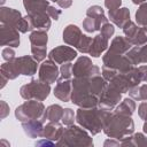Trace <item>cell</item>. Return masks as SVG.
<instances>
[{"label":"cell","mask_w":147,"mask_h":147,"mask_svg":"<svg viewBox=\"0 0 147 147\" xmlns=\"http://www.w3.org/2000/svg\"><path fill=\"white\" fill-rule=\"evenodd\" d=\"M110 116L109 110L102 108H80L76 113V121L92 134H96L103 130Z\"/></svg>","instance_id":"6da1fadb"},{"label":"cell","mask_w":147,"mask_h":147,"mask_svg":"<svg viewBox=\"0 0 147 147\" xmlns=\"http://www.w3.org/2000/svg\"><path fill=\"white\" fill-rule=\"evenodd\" d=\"M38 62L29 55L15 57L11 61H6L1 64L0 74L1 76L9 79H15L18 75L33 76L37 72Z\"/></svg>","instance_id":"7a4b0ae2"},{"label":"cell","mask_w":147,"mask_h":147,"mask_svg":"<svg viewBox=\"0 0 147 147\" xmlns=\"http://www.w3.org/2000/svg\"><path fill=\"white\" fill-rule=\"evenodd\" d=\"M134 130L133 121L130 116L111 114L106 126L103 127L105 133L113 139H123L130 136Z\"/></svg>","instance_id":"3957f363"},{"label":"cell","mask_w":147,"mask_h":147,"mask_svg":"<svg viewBox=\"0 0 147 147\" xmlns=\"http://www.w3.org/2000/svg\"><path fill=\"white\" fill-rule=\"evenodd\" d=\"M62 146H93L91 137L80 127L75 125H69L64 129L62 137L56 142Z\"/></svg>","instance_id":"277c9868"},{"label":"cell","mask_w":147,"mask_h":147,"mask_svg":"<svg viewBox=\"0 0 147 147\" xmlns=\"http://www.w3.org/2000/svg\"><path fill=\"white\" fill-rule=\"evenodd\" d=\"M44 113H45V107L41 101L28 100L16 108L15 116L21 123H24V122L32 121V119L42 121Z\"/></svg>","instance_id":"5b68a950"},{"label":"cell","mask_w":147,"mask_h":147,"mask_svg":"<svg viewBox=\"0 0 147 147\" xmlns=\"http://www.w3.org/2000/svg\"><path fill=\"white\" fill-rule=\"evenodd\" d=\"M51 91V86L47 83L41 82L40 79H33L29 84H25L21 87L20 94L25 100H38L44 101Z\"/></svg>","instance_id":"8992f818"},{"label":"cell","mask_w":147,"mask_h":147,"mask_svg":"<svg viewBox=\"0 0 147 147\" xmlns=\"http://www.w3.org/2000/svg\"><path fill=\"white\" fill-rule=\"evenodd\" d=\"M86 18L83 22V28L87 32H95L101 30V26L108 22L103 9L100 6H92L86 11Z\"/></svg>","instance_id":"52a82bcc"},{"label":"cell","mask_w":147,"mask_h":147,"mask_svg":"<svg viewBox=\"0 0 147 147\" xmlns=\"http://www.w3.org/2000/svg\"><path fill=\"white\" fill-rule=\"evenodd\" d=\"M123 31L126 39L132 44V46H142L147 44V32L142 26H138L132 21H129L123 26Z\"/></svg>","instance_id":"ba28073f"},{"label":"cell","mask_w":147,"mask_h":147,"mask_svg":"<svg viewBox=\"0 0 147 147\" xmlns=\"http://www.w3.org/2000/svg\"><path fill=\"white\" fill-rule=\"evenodd\" d=\"M72 75L75 77H93L100 75V69L99 67L94 65L88 57L82 56L74 64Z\"/></svg>","instance_id":"9c48e42d"},{"label":"cell","mask_w":147,"mask_h":147,"mask_svg":"<svg viewBox=\"0 0 147 147\" xmlns=\"http://www.w3.org/2000/svg\"><path fill=\"white\" fill-rule=\"evenodd\" d=\"M119 101H121V92L109 83L99 98V106L102 109L111 110Z\"/></svg>","instance_id":"30bf717a"},{"label":"cell","mask_w":147,"mask_h":147,"mask_svg":"<svg viewBox=\"0 0 147 147\" xmlns=\"http://www.w3.org/2000/svg\"><path fill=\"white\" fill-rule=\"evenodd\" d=\"M59 68L56 67L55 62L51 59L44 61L40 67H39V72H38V79H40L44 83L52 84L55 83L59 79Z\"/></svg>","instance_id":"8fae6325"},{"label":"cell","mask_w":147,"mask_h":147,"mask_svg":"<svg viewBox=\"0 0 147 147\" xmlns=\"http://www.w3.org/2000/svg\"><path fill=\"white\" fill-rule=\"evenodd\" d=\"M0 45L17 47L20 45L18 30L11 25L0 24Z\"/></svg>","instance_id":"7c38bea8"},{"label":"cell","mask_w":147,"mask_h":147,"mask_svg":"<svg viewBox=\"0 0 147 147\" xmlns=\"http://www.w3.org/2000/svg\"><path fill=\"white\" fill-rule=\"evenodd\" d=\"M76 56H77V52L69 46H57L53 48L48 54V59L53 60L57 64L71 62Z\"/></svg>","instance_id":"4fadbf2b"},{"label":"cell","mask_w":147,"mask_h":147,"mask_svg":"<svg viewBox=\"0 0 147 147\" xmlns=\"http://www.w3.org/2000/svg\"><path fill=\"white\" fill-rule=\"evenodd\" d=\"M30 23H31V28L32 30H44L47 31L51 26V20H49V15L47 14V11H38V13H33V14H26Z\"/></svg>","instance_id":"5bb4252c"},{"label":"cell","mask_w":147,"mask_h":147,"mask_svg":"<svg viewBox=\"0 0 147 147\" xmlns=\"http://www.w3.org/2000/svg\"><path fill=\"white\" fill-rule=\"evenodd\" d=\"M71 92H72V80L59 78L56 86L54 88V95L57 99L68 102L71 100Z\"/></svg>","instance_id":"9a60e30c"},{"label":"cell","mask_w":147,"mask_h":147,"mask_svg":"<svg viewBox=\"0 0 147 147\" xmlns=\"http://www.w3.org/2000/svg\"><path fill=\"white\" fill-rule=\"evenodd\" d=\"M22 15L18 10L9 7H1L0 8V23L11 25L14 28L17 26L18 22L22 20Z\"/></svg>","instance_id":"2e32d148"},{"label":"cell","mask_w":147,"mask_h":147,"mask_svg":"<svg viewBox=\"0 0 147 147\" xmlns=\"http://www.w3.org/2000/svg\"><path fill=\"white\" fill-rule=\"evenodd\" d=\"M126 56L133 65L146 63L147 62V44H145L142 46L132 47L126 53Z\"/></svg>","instance_id":"e0dca14e"},{"label":"cell","mask_w":147,"mask_h":147,"mask_svg":"<svg viewBox=\"0 0 147 147\" xmlns=\"http://www.w3.org/2000/svg\"><path fill=\"white\" fill-rule=\"evenodd\" d=\"M82 36H83V33H82L80 29L74 24H69L63 31V40L65 44H68L70 46L77 47V45L80 41Z\"/></svg>","instance_id":"ac0fdd59"},{"label":"cell","mask_w":147,"mask_h":147,"mask_svg":"<svg viewBox=\"0 0 147 147\" xmlns=\"http://www.w3.org/2000/svg\"><path fill=\"white\" fill-rule=\"evenodd\" d=\"M44 123L45 122H42L41 119H32V121L22 123V126L25 134H28L31 138H39V137H42Z\"/></svg>","instance_id":"d6986e66"},{"label":"cell","mask_w":147,"mask_h":147,"mask_svg":"<svg viewBox=\"0 0 147 147\" xmlns=\"http://www.w3.org/2000/svg\"><path fill=\"white\" fill-rule=\"evenodd\" d=\"M64 129L62 127V125L59 124V122H49L48 124H46L44 126V132H42V137L48 139V140H56V142L59 141V139L62 137Z\"/></svg>","instance_id":"ffe728a7"},{"label":"cell","mask_w":147,"mask_h":147,"mask_svg":"<svg viewBox=\"0 0 147 147\" xmlns=\"http://www.w3.org/2000/svg\"><path fill=\"white\" fill-rule=\"evenodd\" d=\"M108 40L106 37H103L101 33L95 36L92 40V45H91V48H90V52L88 54L94 56V57H99L102 52H105L108 47Z\"/></svg>","instance_id":"44dd1931"},{"label":"cell","mask_w":147,"mask_h":147,"mask_svg":"<svg viewBox=\"0 0 147 147\" xmlns=\"http://www.w3.org/2000/svg\"><path fill=\"white\" fill-rule=\"evenodd\" d=\"M109 18L114 24H116L117 26L123 29V26L130 21V11L125 7L118 8L116 10L109 11Z\"/></svg>","instance_id":"7402d4cb"},{"label":"cell","mask_w":147,"mask_h":147,"mask_svg":"<svg viewBox=\"0 0 147 147\" xmlns=\"http://www.w3.org/2000/svg\"><path fill=\"white\" fill-rule=\"evenodd\" d=\"M132 48V44L126 39V37H115L110 44L109 51L119 53V54H126Z\"/></svg>","instance_id":"603a6c76"},{"label":"cell","mask_w":147,"mask_h":147,"mask_svg":"<svg viewBox=\"0 0 147 147\" xmlns=\"http://www.w3.org/2000/svg\"><path fill=\"white\" fill-rule=\"evenodd\" d=\"M64 109L60 105H52L45 109L44 116H42V122L48 121V122H59L62 116H63Z\"/></svg>","instance_id":"cb8c5ba5"},{"label":"cell","mask_w":147,"mask_h":147,"mask_svg":"<svg viewBox=\"0 0 147 147\" xmlns=\"http://www.w3.org/2000/svg\"><path fill=\"white\" fill-rule=\"evenodd\" d=\"M30 42L31 46L34 47H46L47 45V40H48V36L46 33V31L44 30H34L30 33Z\"/></svg>","instance_id":"d4e9b609"},{"label":"cell","mask_w":147,"mask_h":147,"mask_svg":"<svg viewBox=\"0 0 147 147\" xmlns=\"http://www.w3.org/2000/svg\"><path fill=\"white\" fill-rule=\"evenodd\" d=\"M136 109V103L132 99H124L115 109V114H119V115H125V116H131L134 113Z\"/></svg>","instance_id":"484cf974"},{"label":"cell","mask_w":147,"mask_h":147,"mask_svg":"<svg viewBox=\"0 0 147 147\" xmlns=\"http://www.w3.org/2000/svg\"><path fill=\"white\" fill-rule=\"evenodd\" d=\"M129 94L132 99L138 100V101L147 100V84H144V85H140V86L138 85V86L132 87L129 91Z\"/></svg>","instance_id":"4316f807"},{"label":"cell","mask_w":147,"mask_h":147,"mask_svg":"<svg viewBox=\"0 0 147 147\" xmlns=\"http://www.w3.org/2000/svg\"><path fill=\"white\" fill-rule=\"evenodd\" d=\"M136 21L138 25L140 26H146L147 25V2L142 3L140 8L136 13Z\"/></svg>","instance_id":"83f0119b"},{"label":"cell","mask_w":147,"mask_h":147,"mask_svg":"<svg viewBox=\"0 0 147 147\" xmlns=\"http://www.w3.org/2000/svg\"><path fill=\"white\" fill-rule=\"evenodd\" d=\"M92 38L86 36V34H83L82 38H80V41L79 44L77 45V49L82 53H88L90 52V48H91V45H92Z\"/></svg>","instance_id":"f1b7e54d"},{"label":"cell","mask_w":147,"mask_h":147,"mask_svg":"<svg viewBox=\"0 0 147 147\" xmlns=\"http://www.w3.org/2000/svg\"><path fill=\"white\" fill-rule=\"evenodd\" d=\"M31 54H32V57L37 62L44 61L45 57H46V47H34V46H31Z\"/></svg>","instance_id":"f546056e"},{"label":"cell","mask_w":147,"mask_h":147,"mask_svg":"<svg viewBox=\"0 0 147 147\" xmlns=\"http://www.w3.org/2000/svg\"><path fill=\"white\" fill-rule=\"evenodd\" d=\"M72 67L74 64L71 62H65L61 65L60 68V72H61V77L62 79H70V77L72 76Z\"/></svg>","instance_id":"4dcf8cb0"},{"label":"cell","mask_w":147,"mask_h":147,"mask_svg":"<svg viewBox=\"0 0 147 147\" xmlns=\"http://www.w3.org/2000/svg\"><path fill=\"white\" fill-rule=\"evenodd\" d=\"M62 123L67 126L69 125H72L74 124V121H75V114H74V110H71L70 108H65L64 111H63V116L61 118Z\"/></svg>","instance_id":"1f68e13d"},{"label":"cell","mask_w":147,"mask_h":147,"mask_svg":"<svg viewBox=\"0 0 147 147\" xmlns=\"http://www.w3.org/2000/svg\"><path fill=\"white\" fill-rule=\"evenodd\" d=\"M131 144H132V146L147 145V138L142 133H136L133 137H131Z\"/></svg>","instance_id":"d6a6232c"},{"label":"cell","mask_w":147,"mask_h":147,"mask_svg":"<svg viewBox=\"0 0 147 147\" xmlns=\"http://www.w3.org/2000/svg\"><path fill=\"white\" fill-rule=\"evenodd\" d=\"M114 32H115V28H114V25L110 24L109 22L105 23V24L101 26V34H102L103 37H106L107 39H110V37L114 34Z\"/></svg>","instance_id":"836d02e7"},{"label":"cell","mask_w":147,"mask_h":147,"mask_svg":"<svg viewBox=\"0 0 147 147\" xmlns=\"http://www.w3.org/2000/svg\"><path fill=\"white\" fill-rule=\"evenodd\" d=\"M1 54H2V59L5 61H11V60L15 59V51L13 48H10V47L3 48L2 52H1Z\"/></svg>","instance_id":"e575fe53"},{"label":"cell","mask_w":147,"mask_h":147,"mask_svg":"<svg viewBox=\"0 0 147 147\" xmlns=\"http://www.w3.org/2000/svg\"><path fill=\"white\" fill-rule=\"evenodd\" d=\"M121 3H122V0H105V6L108 8L109 11L118 9L121 7Z\"/></svg>","instance_id":"d590c367"},{"label":"cell","mask_w":147,"mask_h":147,"mask_svg":"<svg viewBox=\"0 0 147 147\" xmlns=\"http://www.w3.org/2000/svg\"><path fill=\"white\" fill-rule=\"evenodd\" d=\"M61 10L60 9H55L54 7H52V6H49L48 8H47V14L49 15V17L51 18H53V20H59V17H60V15H61Z\"/></svg>","instance_id":"8d00e7d4"},{"label":"cell","mask_w":147,"mask_h":147,"mask_svg":"<svg viewBox=\"0 0 147 147\" xmlns=\"http://www.w3.org/2000/svg\"><path fill=\"white\" fill-rule=\"evenodd\" d=\"M139 116L145 121L147 122V102H142L140 106H139Z\"/></svg>","instance_id":"74e56055"},{"label":"cell","mask_w":147,"mask_h":147,"mask_svg":"<svg viewBox=\"0 0 147 147\" xmlns=\"http://www.w3.org/2000/svg\"><path fill=\"white\" fill-rule=\"evenodd\" d=\"M8 114H9V107H8V105L2 100V101H1V118L3 119Z\"/></svg>","instance_id":"f35d334b"},{"label":"cell","mask_w":147,"mask_h":147,"mask_svg":"<svg viewBox=\"0 0 147 147\" xmlns=\"http://www.w3.org/2000/svg\"><path fill=\"white\" fill-rule=\"evenodd\" d=\"M138 69H139L140 76H141V80L147 83V65H140V67H138Z\"/></svg>","instance_id":"ab89813d"},{"label":"cell","mask_w":147,"mask_h":147,"mask_svg":"<svg viewBox=\"0 0 147 147\" xmlns=\"http://www.w3.org/2000/svg\"><path fill=\"white\" fill-rule=\"evenodd\" d=\"M56 3L61 7V8H69L70 6H71V3H72V0H57L56 1Z\"/></svg>","instance_id":"60d3db41"},{"label":"cell","mask_w":147,"mask_h":147,"mask_svg":"<svg viewBox=\"0 0 147 147\" xmlns=\"http://www.w3.org/2000/svg\"><path fill=\"white\" fill-rule=\"evenodd\" d=\"M145 1H147V0H132V2L136 3V5H141V3L145 2Z\"/></svg>","instance_id":"b9f144b4"},{"label":"cell","mask_w":147,"mask_h":147,"mask_svg":"<svg viewBox=\"0 0 147 147\" xmlns=\"http://www.w3.org/2000/svg\"><path fill=\"white\" fill-rule=\"evenodd\" d=\"M144 132H145V133L147 134V122H146V123L144 124Z\"/></svg>","instance_id":"7bdbcfd3"},{"label":"cell","mask_w":147,"mask_h":147,"mask_svg":"<svg viewBox=\"0 0 147 147\" xmlns=\"http://www.w3.org/2000/svg\"><path fill=\"white\" fill-rule=\"evenodd\" d=\"M5 1H6V0H1V3H3V2H5Z\"/></svg>","instance_id":"ee69618b"},{"label":"cell","mask_w":147,"mask_h":147,"mask_svg":"<svg viewBox=\"0 0 147 147\" xmlns=\"http://www.w3.org/2000/svg\"><path fill=\"white\" fill-rule=\"evenodd\" d=\"M51 1H54V2H56V1H57V0H51Z\"/></svg>","instance_id":"f6af8a7d"}]
</instances>
